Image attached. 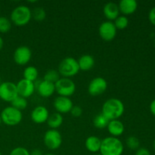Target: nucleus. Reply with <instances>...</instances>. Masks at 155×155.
<instances>
[{
    "instance_id": "nucleus-1",
    "label": "nucleus",
    "mask_w": 155,
    "mask_h": 155,
    "mask_svg": "<svg viewBox=\"0 0 155 155\" xmlns=\"http://www.w3.org/2000/svg\"><path fill=\"white\" fill-rule=\"evenodd\" d=\"M125 111V106L121 100L111 98L106 100L102 105L101 114L109 120H119Z\"/></svg>"
},
{
    "instance_id": "nucleus-2",
    "label": "nucleus",
    "mask_w": 155,
    "mask_h": 155,
    "mask_svg": "<svg viewBox=\"0 0 155 155\" xmlns=\"http://www.w3.org/2000/svg\"><path fill=\"white\" fill-rule=\"evenodd\" d=\"M124 146L118 138L108 136L101 140L100 154L101 155H122Z\"/></svg>"
},
{
    "instance_id": "nucleus-3",
    "label": "nucleus",
    "mask_w": 155,
    "mask_h": 155,
    "mask_svg": "<svg viewBox=\"0 0 155 155\" xmlns=\"http://www.w3.org/2000/svg\"><path fill=\"white\" fill-rule=\"evenodd\" d=\"M32 19V12L27 5H18L12 10L10 15L11 22L18 27H23Z\"/></svg>"
},
{
    "instance_id": "nucleus-4",
    "label": "nucleus",
    "mask_w": 155,
    "mask_h": 155,
    "mask_svg": "<svg viewBox=\"0 0 155 155\" xmlns=\"http://www.w3.org/2000/svg\"><path fill=\"white\" fill-rule=\"evenodd\" d=\"M58 71L62 77L71 78L74 77L80 71L77 60L73 57L64 58L59 63Z\"/></svg>"
},
{
    "instance_id": "nucleus-5",
    "label": "nucleus",
    "mask_w": 155,
    "mask_h": 155,
    "mask_svg": "<svg viewBox=\"0 0 155 155\" xmlns=\"http://www.w3.org/2000/svg\"><path fill=\"white\" fill-rule=\"evenodd\" d=\"M0 117L3 124L10 127L18 125L23 120L22 111L11 105L5 107L2 110Z\"/></svg>"
},
{
    "instance_id": "nucleus-6",
    "label": "nucleus",
    "mask_w": 155,
    "mask_h": 155,
    "mask_svg": "<svg viewBox=\"0 0 155 155\" xmlns=\"http://www.w3.org/2000/svg\"><path fill=\"white\" fill-rule=\"evenodd\" d=\"M55 92L59 96L68 97L72 96L76 92V84L71 78L61 77L58 81L54 83Z\"/></svg>"
},
{
    "instance_id": "nucleus-7",
    "label": "nucleus",
    "mask_w": 155,
    "mask_h": 155,
    "mask_svg": "<svg viewBox=\"0 0 155 155\" xmlns=\"http://www.w3.org/2000/svg\"><path fill=\"white\" fill-rule=\"evenodd\" d=\"M43 142L45 146L51 151L58 149L62 144V136L58 130H47L43 136Z\"/></svg>"
},
{
    "instance_id": "nucleus-8",
    "label": "nucleus",
    "mask_w": 155,
    "mask_h": 155,
    "mask_svg": "<svg viewBox=\"0 0 155 155\" xmlns=\"http://www.w3.org/2000/svg\"><path fill=\"white\" fill-rule=\"evenodd\" d=\"M18 96V90L15 83L6 81L0 83V98L2 101L11 103Z\"/></svg>"
},
{
    "instance_id": "nucleus-9",
    "label": "nucleus",
    "mask_w": 155,
    "mask_h": 155,
    "mask_svg": "<svg viewBox=\"0 0 155 155\" xmlns=\"http://www.w3.org/2000/svg\"><path fill=\"white\" fill-rule=\"evenodd\" d=\"M107 89V82L104 78L97 77L92 79L88 86V92L92 96H98L106 92Z\"/></svg>"
},
{
    "instance_id": "nucleus-10",
    "label": "nucleus",
    "mask_w": 155,
    "mask_h": 155,
    "mask_svg": "<svg viewBox=\"0 0 155 155\" xmlns=\"http://www.w3.org/2000/svg\"><path fill=\"white\" fill-rule=\"evenodd\" d=\"M117 32V30L112 21H104L100 24L98 27L99 36L106 42H110L113 40L116 37Z\"/></svg>"
},
{
    "instance_id": "nucleus-11",
    "label": "nucleus",
    "mask_w": 155,
    "mask_h": 155,
    "mask_svg": "<svg viewBox=\"0 0 155 155\" xmlns=\"http://www.w3.org/2000/svg\"><path fill=\"white\" fill-rule=\"evenodd\" d=\"M32 51L28 46L21 45L15 50L13 54L14 61L18 65L24 66L27 64L31 60Z\"/></svg>"
},
{
    "instance_id": "nucleus-12",
    "label": "nucleus",
    "mask_w": 155,
    "mask_h": 155,
    "mask_svg": "<svg viewBox=\"0 0 155 155\" xmlns=\"http://www.w3.org/2000/svg\"><path fill=\"white\" fill-rule=\"evenodd\" d=\"M53 106L58 113L61 114H68L70 113L74 107V103L71 99V98L64 96H58L54 98Z\"/></svg>"
},
{
    "instance_id": "nucleus-13",
    "label": "nucleus",
    "mask_w": 155,
    "mask_h": 155,
    "mask_svg": "<svg viewBox=\"0 0 155 155\" xmlns=\"http://www.w3.org/2000/svg\"><path fill=\"white\" fill-rule=\"evenodd\" d=\"M18 95L24 98H28L33 95L36 91L35 84L33 82L22 79L16 84Z\"/></svg>"
},
{
    "instance_id": "nucleus-14",
    "label": "nucleus",
    "mask_w": 155,
    "mask_h": 155,
    "mask_svg": "<svg viewBox=\"0 0 155 155\" xmlns=\"http://www.w3.org/2000/svg\"><path fill=\"white\" fill-rule=\"evenodd\" d=\"M34 84L36 92L42 98H49L55 92V86L52 83L43 80L38 83L35 82Z\"/></svg>"
},
{
    "instance_id": "nucleus-15",
    "label": "nucleus",
    "mask_w": 155,
    "mask_h": 155,
    "mask_svg": "<svg viewBox=\"0 0 155 155\" xmlns=\"http://www.w3.org/2000/svg\"><path fill=\"white\" fill-rule=\"evenodd\" d=\"M49 112L45 106L39 105L34 107L30 114V118L32 121L36 124H42L47 122Z\"/></svg>"
},
{
    "instance_id": "nucleus-16",
    "label": "nucleus",
    "mask_w": 155,
    "mask_h": 155,
    "mask_svg": "<svg viewBox=\"0 0 155 155\" xmlns=\"http://www.w3.org/2000/svg\"><path fill=\"white\" fill-rule=\"evenodd\" d=\"M103 13H104V17L107 18V21L113 22L116 18L120 16L118 5L115 2H112L106 3L103 8Z\"/></svg>"
},
{
    "instance_id": "nucleus-17",
    "label": "nucleus",
    "mask_w": 155,
    "mask_h": 155,
    "mask_svg": "<svg viewBox=\"0 0 155 155\" xmlns=\"http://www.w3.org/2000/svg\"><path fill=\"white\" fill-rule=\"evenodd\" d=\"M120 13L123 15H133L138 8V3L136 0H121L118 4Z\"/></svg>"
},
{
    "instance_id": "nucleus-18",
    "label": "nucleus",
    "mask_w": 155,
    "mask_h": 155,
    "mask_svg": "<svg viewBox=\"0 0 155 155\" xmlns=\"http://www.w3.org/2000/svg\"><path fill=\"white\" fill-rule=\"evenodd\" d=\"M107 130L110 133V136L118 138L124 134L125 131V127L120 120H113L109 121Z\"/></svg>"
},
{
    "instance_id": "nucleus-19",
    "label": "nucleus",
    "mask_w": 155,
    "mask_h": 155,
    "mask_svg": "<svg viewBox=\"0 0 155 155\" xmlns=\"http://www.w3.org/2000/svg\"><path fill=\"white\" fill-rule=\"evenodd\" d=\"M101 145V139L98 136H90L85 141V147L88 151L93 154H98L100 151Z\"/></svg>"
},
{
    "instance_id": "nucleus-20",
    "label": "nucleus",
    "mask_w": 155,
    "mask_h": 155,
    "mask_svg": "<svg viewBox=\"0 0 155 155\" xmlns=\"http://www.w3.org/2000/svg\"><path fill=\"white\" fill-rule=\"evenodd\" d=\"M80 71H88L92 69L95 65V61L93 56L90 54H83L77 60Z\"/></svg>"
},
{
    "instance_id": "nucleus-21",
    "label": "nucleus",
    "mask_w": 155,
    "mask_h": 155,
    "mask_svg": "<svg viewBox=\"0 0 155 155\" xmlns=\"http://www.w3.org/2000/svg\"><path fill=\"white\" fill-rule=\"evenodd\" d=\"M64 122V117L62 114L55 112L49 114L48 120H47V124L50 129L51 130H58Z\"/></svg>"
},
{
    "instance_id": "nucleus-22",
    "label": "nucleus",
    "mask_w": 155,
    "mask_h": 155,
    "mask_svg": "<svg viewBox=\"0 0 155 155\" xmlns=\"http://www.w3.org/2000/svg\"><path fill=\"white\" fill-rule=\"evenodd\" d=\"M23 76H24V80L35 83L38 79L39 72H38V70L36 69V68H35L34 66H29L24 70Z\"/></svg>"
},
{
    "instance_id": "nucleus-23",
    "label": "nucleus",
    "mask_w": 155,
    "mask_h": 155,
    "mask_svg": "<svg viewBox=\"0 0 155 155\" xmlns=\"http://www.w3.org/2000/svg\"><path fill=\"white\" fill-rule=\"evenodd\" d=\"M109 121L110 120L107 118H106L102 114L100 113L94 117L92 122H93V125L95 128L103 130V129L107 128Z\"/></svg>"
},
{
    "instance_id": "nucleus-24",
    "label": "nucleus",
    "mask_w": 155,
    "mask_h": 155,
    "mask_svg": "<svg viewBox=\"0 0 155 155\" xmlns=\"http://www.w3.org/2000/svg\"><path fill=\"white\" fill-rule=\"evenodd\" d=\"M61 78V75L58 70L54 69H50L48 70L45 73L43 77V80L45 81L50 82V83H55L56 82L58 81L59 79Z\"/></svg>"
},
{
    "instance_id": "nucleus-25",
    "label": "nucleus",
    "mask_w": 155,
    "mask_h": 155,
    "mask_svg": "<svg viewBox=\"0 0 155 155\" xmlns=\"http://www.w3.org/2000/svg\"><path fill=\"white\" fill-rule=\"evenodd\" d=\"M27 105H28V102H27V98H24L23 97L19 96V95L11 102V106L21 110V111L25 110Z\"/></svg>"
},
{
    "instance_id": "nucleus-26",
    "label": "nucleus",
    "mask_w": 155,
    "mask_h": 155,
    "mask_svg": "<svg viewBox=\"0 0 155 155\" xmlns=\"http://www.w3.org/2000/svg\"><path fill=\"white\" fill-rule=\"evenodd\" d=\"M32 18L36 21H42L46 18V12L42 7H36L31 11Z\"/></svg>"
},
{
    "instance_id": "nucleus-27",
    "label": "nucleus",
    "mask_w": 155,
    "mask_h": 155,
    "mask_svg": "<svg viewBox=\"0 0 155 155\" xmlns=\"http://www.w3.org/2000/svg\"><path fill=\"white\" fill-rule=\"evenodd\" d=\"M12 23L7 17L0 16V33H6L12 29Z\"/></svg>"
},
{
    "instance_id": "nucleus-28",
    "label": "nucleus",
    "mask_w": 155,
    "mask_h": 155,
    "mask_svg": "<svg viewBox=\"0 0 155 155\" xmlns=\"http://www.w3.org/2000/svg\"><path fill=\"white\" fill-rule=\"evenodd\" d=\"M113 22L114 24L115 27H116L117 30H124L129 25L128 18H127V16H124V15H120Z\"/></svg>"
},
{
    "instance_id": "nucleus-29",
    "label": "nucleus",
    "mask_w": 155,
    "mask_h": 155,
    "mask_svg": "<svg viewBox=\"0 0 155 155\" xmlns=\"http://www.w3.org/2000/svg\"><path fill=\"white\" fill-rule=\"evenodd\" d=\"M126 144L130 149L138 150L139 148V145H140V142L136 136H130L127 138Z\"/></svg>"
},
{
    "instance_id": "nucleus-30",
    "label": "nucleus",
    "mask_w": 155,
    "mask_h": 155,
    "mask_svg": "<svg viewBox=\"0 0 155 155\" xmlns=\"http://www.w3.org/2000/svg\"><path fill=\"white\" fill-rule=\"evenodd\" d=\"M9 155H30V151L24 147H17L12 149Z\"/></svg>"
},
{
    "instance_id": "nucleus-31",
    "label": "nucleus",
    "mask_w": 155,
    "mask_h": 155,
    "mask_svg": "<svg viewBox=\"0 0 155 155\" xmlns=\"http://www.w3.org/2000/svg\"><path fill=\"white\" fill-rule=\"evenodd\" d=\"M70 113H71V116L74 117H80L83 114V109L80 106L74 105Z\"/></svg>"
},
{
    "instance_id": "nucleus-32",
    "label": "nucleus",
    "mask_w": 155,
    "mask_h": 155,
    "mask_svg": "<svg viewBox=\"0 0 155 155\" xmlns=\"http://www.w3.org/2000/svg\"><path fill=\"white\" fill-rule=\"evenodd\" d=\"M134 155H151V153H150V151L147 148H141L136 150Z\"/></svg>"
},
{
    "instance_id": "nucleus-33",
    "label": "nucleus",
    "mask_w": 155,
    "mask_h": 155,
    "mask_svg": "<svg viewBox=\"0 0 155 155\" xmlns=\"http://www.w3.org/2000/svg\"><path fill=\"white\" fill-rule=\"evenodd\" d=\"M148 18H149V21L153 25L155 26V7L153 8L149 12V15H148Z\"/></svg>"
},
{
    "instance_id": "nucleus-34",
    "label": "nucleus",
    "mask_w": 155,
    "mask_h": 155,
    "mask_svg": "<svg viewBox=\"0 0 155 155\" xmlns=\"http://www.w3.org/2000/svg\"><path fill=\"white\" fill-rule=\"evenodd\" d=\"M30 155H44L42 151H41L40 149H38V148H36V149H33V151L30 152Z\"/></svg>"
},
{
    "instance_id": "nucleus-35",
    "label": "nucleus",
    "mask_w": 155,
    "mask_h": 155,
    "mask_svg": "<svg viewBox=\"0 0 155 155\" xmlns=\"http://www.w3.org/2000/svg\"><path fill=\"white\" fill-rule=\"evenodd\" d=\"M150 110H151V114L155 117V99L151 101V104H150Z\"/></svg>"
},
{
    "instance_id": "nucleus-36",
    "label": "nucleus",
    "mask_w": 155,
    "mask_h": 155,
    "mask_svg": "<svg viewBox=\"0 0 155 155\" xmlns=\"http://www.w3.org/2000/svg\"><path fill=\"white\" fill-rule=\"evenodd\" d=\"M3 46H4V40H3V39L2 38V36H0V51L2 49Z\"/></svg>"
},
{
    "instance_id": "nucleus-37",
    "label": "nucleus",
    "mask_w": 155,
    "mask_h": 155,
    "mask_svg": "<svg viewBox=\"0 0 155 155\" xmlns=\"http://www.w3.org/2000/svg\"><path fill=\"white\" fill-rule=\"evenodd\" d=\"M44 155H56V154H53V153H47V154H44Z\"/></svg>"
},
{
    "instance_id": "nucleus-38",
    "label": "nucleus",
    "mask_w": 155,
    "mask_h": 155,
    "mask_svg": "<svg viewBox=\"0 0 155 155\" xmlns=\"http://www.w3.org/2000/svg\"><path fill=\"white\" fill-rule=\"evenodd\" d=\"M2 124V119H1V117H0V126H1V124Z\"/></svg>"
},
{
    "instance_id": "nucleus-39",
    "label": "nucleus",
    "mask_w": 155,
    "mask_h": 155,
    "mask_svg": "<svg viewBox=\"0 0 155 155\" xmlns=\"http://www.w3.org/2000/svg\"><path fill=\"white\" fill-rule=\"evenodd\" d=\"M154 149H155V139H154Z\"/></svg>"
},
{
    "instance_id": "nucleus-40",
    "label": "nucleus",
    "mask_w": 155,
    "mask_h": 155,
    "mask_svg": "<svg viewBox=\"0 0 155 155\" xmlns=\"http://www.w3.org/2000/svg\"><path fill=\"white\" fill-rule=\"evenodd\" d=\"M93 155H101V154L99 153V154H94Z\"/></svg>"
},
{
    "instance_id": "nucleus-41",
    "label": "nucleus",
    "mask_w": 155,
    "mask_h": 155,
    "mask_svg": "<svg viewBox=\"0 0 155 155\" xmlns=\"http://www.w3.org/2000/svg\"><path fill=\"white\" fill-rule=\"evenodd\" d=\"M0 155H2V152H1V151H0Z\"/></svg>"
},
{
    "instance_id": "nucleus-42",
    "label": "nucleus",
    "mask_w": 155,
    "mask_h": 155,
    "mask_svg": "<svg viewBox=\"0 0 155 155\" xmlns=\"http://www.w3.org/2000/svg\"><path fill=\"white\" fill-rule=\"evenodd\" d=\"M0 11H1V9H0Z\"/></svg>"
}]
</instances>
